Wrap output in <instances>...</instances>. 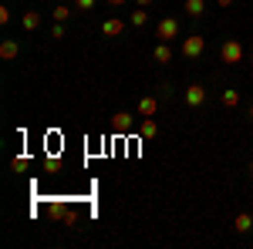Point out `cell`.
I'll use <instances>...</instances> for the list:
<instances>
[{
    "instance_id": "6da1fadb",
    "label": "cell",
    "mask_w": 253,
    "mask_h": 249,
    "mask_svg": "<svg viewBox=\"0 0 253 249\" xmlns=\"http://www.w3.org/2000/svg\"><path fill=\"white\" fill-rule=\"evenodd\" d=\"M219 61H223V64H240V61H243V44H240L236 37L223 40V47H219Z\"/></svg>"
},
{
    "instance_id": "7a4b0ae2",
    "label": "cell",
    "mask_w": 253,
    "mask_h": 249,
    "mask_svg": "<svg viewBox=\"0 0 253 249\" xmlns=\"http://www.w3.org/2000/svg\"><path fill=\"white\" fill-rule=\"evenodd\" d=\"M156 37L166 40V44L175 40V37H179V20H175V17H162V20H159V27H156Z\"/></svg>"
},
{
    "instance_id": "3957f363",
    "label": "cell",
    "mask_w": 253,
    "mask_h": 249,
    "mask_svg": "<svg viewBox=\"0 0 253 249\" xmlns=\"http://www.w3.org/2000/svg\"><path fill=\"white\" fill-rule=\"evenodd\" d=\"M203 51H206V37H199V34L182 37V58H199Z\"/></svg>"
},
{
    "instance_id": "277c9868",
    "label": "cell",
    "mask_w": 253,
    "mask_h": 249,
    "mask_svg": "<svg viewBox=\"0 0 253 249\" xmlns=\"http://www.w3.org/2000/svg\"><path fill=\"white\" fill-rule=\"evenodd\" d=\"M182 101H186L189 108H199V105H206V88H203V84H189V88L182 91Z\"/></svg>"
},
{
    "instance_id": "5b68a950",
    "label": "cell",
    "mask_w": 253,
    "mask_h": 249,
    "mask_svg": "<svg viewBox=\"0 0 253 249\" xmlns=\"http://www.w3.org/2000/svg\"><path fill=\"white\" fill-rule=\"evenodd\" d=\"M118 34H125V20L108 17L105 24H101V37H118Z\"/></svg>"
},
{
    "instance_id": "8992f818",
    "label": "cell",
    "mask_w": 253,
    "mask_h": 249,
    "mask_svg": "<svg viewBox=\"0 0 253 249\" xmlns=\"http://www.w3.org/2000/svg\"><path fill=\"white\" fill-rule=\"evenodd\" d=\"M156 111H159V98L156 95H145L142 101H138V115L142 118H156Z\"/></svg>"
},
{
    "instance_id": "52a82bcc",
    "label": "cell",
    "mask_w": 253,
    "mask_h": 249,
    "mask_svg": "<svg viewBox=\"0 0 253 249\" xmlns=\"http://www.w3.org/2000/svg\"><path fill=\"white\" fill-rule=\"evenodd\" d=\"M132 125H135V118L128 115V111H118V115H112V128H115V132H132Z\"/></svg>"
},
{
    "instance_id": "ba28073f",
    "label": "cell",
    "mask_w": 253,
    "mask_h": 249,
    "mask_svg": "<svg viewBox=\"0 0 253 249\" xmlns=\"http://www.w3.org/2000/svg\"><path fill=\"white\" fill-rule=\"evenodd\" d=\"M152 61H156V64H169V61H172V47H169L166 40H159L156 51H152Z\"/></svg>"
},
{
    "instance_id": "9c48e42d",
    "label": "cell",
    "mask_w": 253,
    "mask_h": 249,
    "mask_svg": "<svg viewBox=\"0 0 253 249\" xmlns=\"http://www.w3.org/2000/svg\"><path fill=\"white\" fill-rule=\"evenodd\" d=\"M64 215H68V199H54L47 206V219H61L64 222Z\"/></svg>"
},
{
    "instance_id": "30bf717a",
    "label": "cell",
    "mask_w": 253,
    "mask_h": 249,
    "mask_svg": "<svg viewBox=\"0 0 253 249\" xmlns=\"http://www.w3.org/2000/svg\"><path fill=\"white\" fill-rule=\"evenodd\" d=\"M17 54H20V44L14 37H7L3 44H0V58H3V61H14Z\"/></svg>"
},
{
    "instance_id": "8fae6325",
    "label": "cell",
    "mask_w": 253,
    "mask_h": 249,
    "mask_svg": "<svg viewBox=\"0 0 253 249\" xmlns=\"http://www.w3.org/2000/svg\"><path fill=\"white\" fill-rule=\"evenodd\" d=\"M138 135H142V138H156V135H159V121H156V118H142Z\"/></svg>"
},
{
    "instance_id": "7c38bea8",
    "label": "cell",
    "mask_w": 253,
    "mask_h": 249,
    "mask_svg": "<svg viewBox=\"0 0 253 249\" xmlns=\"http://www.w3.org/2000/svg\"><path fill=\"white\" fill-rule=\"evenodd\" d=\"M233 229H236V232H250V229H253V215H250V212H236Z\"/></svg>"
},
{
    "instance_id": "4fadbf2b",
    "label": "cell",
    "mask_w": 253,
    "mask_h": 249,
    "mask_svg": "<svg viewBox=\"0 0 253 249\" xmlns=\"http://www.w3.org/2000/svg\"><path fill=\"white\" fill-rule=\"evenodd\" d=\"M20 24H24V31H38L41 27V14L38 10H27V14L20 17Z\"/></svg>"
},
{
    "instance_id": "5bb4252c",
    "label": "cell",
    "mask_w": 253,
    "mask_h": 249,
    "mask_svg": "<svg viewBox=\"0 0 253 249\" xmlns=\"http://www.w3.org/2000/svg\"><path fill=\"white\" fill-rule=\"evenodd\" d=\"M219 101H223V108H236V105H240V91H236V88H226V91L219 95Z\"/></svg>"
},
{
    "instance_id": "9a60e30c",
    "label": "cell",
    "mask_w": 253,
    "mask_h": 249,
    "mask_svg": "<svg viewBox=\"0 0 253 249\" xmlns=\"http://www.w3.org/2000/svg\"><path fill=\"white\" fill-rule=\"evenodd\" d=\"M189 17H199L203 10H206V0H186V7H182Z\"/></svg>"
},
{
    "instance_id": "2e32d148",
    "label": "cell",
    "mask_w": 253,
    "mask_h": 249,
    "mask_svg": "<svg viewBox=\"0 0 253 249\" xmlns=\"http://www.w3.org/2000/svg\"><path fill=\"white\" fill-rule=\"evenodd\" d=\"M51 14H54V20H61V24H64V20L71 17V7H64V3H61V7H54Z\"/></svg>"
},
{
    "instance_id": "e0dca14e",
    "label": "cell",
    "mask_w": 253,
    "mask_h": 249,
    "mask_svg": "<svg viewBox=\"0 0 253 249\" xmlns=\"http://www.w3.org/2000/svg\"><path fill=\"white\" fill-rule=\"evenodd\" d=\"M132 24H135V27H142V24H145V20H149V14H145V10H132Z\"/></svg>"
},
{
    "instance_id": "ac0fdd59",
    "label": "cell",
    "mask_w": 253,
    "mask_h": 249,
    "mask_svg": "<svg viewBox=\"0 0 253 249\" xmlns=\"http://www.w3.org/2000/svg\"><path fill=\"white\" fill-rule=\"evenodd\" d=\"M98 0H75V10H95Z\"/></svg>"
},
{
    "instance_id": "d6986e66",
    "label": "cell",
    "mask_w": 253,
    "mask_h": 249,
    "mask_svg": "<svg viewBox=\"0 0 253 249\" xmlns=\"http://www.w3.org/2000/svg\"><path fill=\"white\" fill-rule=\"evenodd\" d=\"M51 37H54V40L64 37V24H61V20H54V27H51Z\"/></svg>"
},
{
    "instance_id": "ffe728a7",
    "label": "cell",
    "mask_w": 253,
    "mask_h": 249,
    "mask_svg": "<svg viewBox=\"0 0 253 249\" xmlns=\"http://www.w3.org/2000/svg\"><path fill=\"white\" fill-rule=\"evenodd\" d=\"M14 169H17V172H24V169H27V158H24V155H17V158H14Z\"/></svg>"
},
{
    "instance_id": "44dd1931",
    "label": "cell",
    "mask_w": 253,
    "mask_h": 249,
    "mask_svg": "<svg viewBox=\"0 0 253 249\" xmlns=\"http://www.w3.org/2000/svg\"><path fill=\"white\" fill-rule=\"evenodd\" d=\"M122 3H128V0H108V7H122Z\"/></svg>"
},
{
    "instance_id": "7402d4cb",
    "label": "cell",
    "mask_w": 253,
    "mask_h": 249,
    "mask_svg": "<svg viewBox=\"0 0 253 249\" xmlns=\"http://www.w3.org/2000/svg\"><path fill=\"white\" fill-rule=\"evenodd\" d=\"M216 3H219V7H233V0H216Z\"/></svg>"
},
{
    "instance_id": "603a6c76",
    "label": "cell",
    "mask_w": 253,
    "mask_h": 249,
    "mask_svg": "<svg viewBox=\"0 0 253 249\" xmlns=\"http://www.w3.org/2000/svg\"><path fill=\"white\" fill-rule=\"evenodd\" d=\"M138 3H142V7H149V3H152V0H138Z\"/></svg>"
},
{
    "instance_id": "cb8c5ba5",
    "label": "cell",
    "mask_w": 253,
    "mask_h": 249,
    "mask_svg": "<svg viewBox=\"0 0 253 249\" xmlns=\"http://www.w3.org/2000/svg\"><path fill=\"white\" fill-rule=\"evenodd\" d=\"M247 115H250V121H253V105H250V111H247Z\"/></svg>"
},
{
    "instance_id": "d4e9b609",
    "label": "cell",
    "mask_w": 253,
    "mask_h": 249,
    "mask_svg": "<svg viewBox=\"0 0 253 249\" xmlns=\"http://www.w3.org/2000/svg\"><path fill=\"white\" fill-rule=\"evenodd\" d=\"M250 61H253V47H250Z\"/></svg>"
},
{
    "instance_id": "484cf974",
    "label": "cell",
    "mask_w": 253,
    "mask_h": 249,
    "mask_svg": "<svg viewBox=\"0 0 253 249\" xmlns=\"http://www.w3.org/2000/svg\"><path fill=\"white\" fill-rule=\"evenodd\" d=\"M250 175H253V162H250Z\"/></svg>"
}]
</instances>
